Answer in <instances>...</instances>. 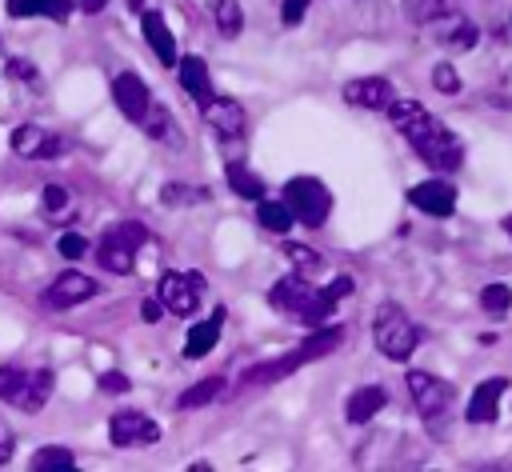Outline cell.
Returning a JSON list of instances; mask_svg holds the SVG:
<instances>
[{"label": "cell", "instance_id": "cell-8", "mask_svg": "<svg viewBox=\"0 0 512 472\" xmlns=\"http://www.w3.org/2000/svg\"><path fill=\"white\" fill-rule=\"evenodd\" d=\"M156 296H160L164 312H172V316H192V312L200 308V296H204V276H200V272H164Z\"/></svg>", "mask_w": 512, "mask_h": 472}, {"label": "cell", "instance_id": "cell-14", "mask_svg": "<svg viewBox=\"0 0 512 472\" xmlns=\"http://www.w3.org/2000/svg\"><path fill=\"white\" fill-rule=\"evenodd\" d=\"M344 100L356 104V108H368V112H388L396 92H392V84L384 76H356V80L344 84Z\"/></svg>", "mask_w": 512, "mask_h": 472}, {"label": "cell", "instance_id": "cell-11", "mask_svg": "<svg viewBox=\"0 0 512 472\" xmlns=\"http://www.w3.org/2000/svg\"><path fill=\"white\" fill-rule=\"evenodd\" d=\"M200 112H204V124H208V132H212L216 140H224V144L244 140V132H248V112H244L240 100H232V96H212Z\"/></svg>", "mask_w": 512, "mask_h": 472}, {"label": "cell", "instance_id": "cell-1", "mask_svg": "<svg viewBox=\"0 0 512 472\" xmlns=\"http://www.w3.org/2000/svg\"><path fill=\"white\" fill-rule=\"evenodd\" d=\"M388 120L392 128L416 148V156L432 168V172H456L464 164V144L460 136L440 120L432 116L424 104L416 100H392L388 104Z\"/></svg>", "mask_w": 512, "mask_h": 472}, {"label": "cell", "instance_id": "cell-39", "mask_svg": "<svg viewBox=\"0 0 512 472\" xmlns=\"http://www.w3.org/2000/svg\"><path fill=\"white\" fill-rule=\"evenodd\" d=\"M100 388L104 392H128V376L124 372H104L100 376Z\"/></svg>", "mask_w": 512, "mask_h": 472}, {"label": "cell", "instance_id": "cell-37", "mask_svg": "<svg viewBox=\"0 0 512 472\" xmlns=\"http://www.w3.org/2000/svg\"><path fill=\"white\" fill-rule=\"evenodd\" d=\"M68 208V188L64 184H44V212H64Z\"/></svg>", "mask_w": 512, "mask_h": 472}, {"label": "cell", "instance_id": "cell-24", "mask_svg": "<svg viewBox=\"0 0 512 472\" xmlns=\"http://www.w3.org/2000/svg\"><path fill=\"white\" fill-rule=\"evenodd\" d=\"M8 16H48V20H68L72 0H8Z\"/></svg>", "mask_w": 512, "mask_h": 472}, {"label": "cell", "instance_id": "cell-26", "mask_svg": "<svg viewBox=\"0 0 512 472\" xmlns=\"http://www.w3.org/2000/svg\"><path fill=\"white\" fill-rule=\"evenodd\" d=\"M256 220H260L268 232H280V236L296 224V216H292V208H288L284 200H256Z\"/></svg>", "mask_w": 512, "mask_h": 472}, {"label": "cell", "instance_id": "cell-25", "mask_svg": "<svg viewBox=\"0 0 512 472\" xmlns=\"http://www.w3.org/2000/svg\"><path fill=\"white\" fill-rule=\"evenodd\" d=\"M220 392H224V376H204V380H196L192 388H184V392L176 396V408H204V404H212Z\"/></svg>", "mask_w": 512, "mask_h": 472}, {"label": "cell", "instance_id": "cell-18", "mask_svg": "<svg viewBox=\"0 0 512 472\" xmlns=\"http://www.w3.org/2000/svg\"><path fill=\"white\" fill-rule=\"evenodd\" d=\"M96 292H100V284L92 276H84V272H60L52 280V288H48V304L52 308H76V304L92 300Z\"/></svg>", "mask_w": 512, "mask_h": 472}, {"label": "cell", "instance_id": "cell-33", "mask_svg": "<svg viewBox=\"0 0 512 472\" xmlns=\"http://www.w3.org/2000/svg\"><path fill=\"white\" fill-rule=\"evenodd\" d=\"M56 252H60L64 260H80V256H92V244H88L80 232H64V236L56 240Z\"/></svg>", "mask_w": 512, "mask_h": 472}, {"label": "cell", "instance_id": "cell-12", "mask_svg": "<svg viewBox=\"0 0 512 472\" xmlns=\"http://www.w3.org/2000/svg\"><path fill=\"white\" fill-rule=\"evenodd\" d=\"M12 152L24 160H56L64 152V140L40 124H16L12 128Z\"/></svg>", "mask_w": 512, "mask_h": 472}, {"label": "cell", "instance_id": "cell-43", "mask_svg": "<svg viewBox=\"0 0 512 472\" xmlns=\"http://www.w3.org/2000/svg\"><path fill=\"white\" fill-rule=\"evenodd\" d=\"M128 8H132V12H144V0H128Z\"/></svg>", "mask_w": 512, "mask_h": 472}, {"label": "cell", "instance_id": "cell-7", "mask_svg": "<svg viewBox=\"0 0 512 472\" xmlns=\"http://www.w3.org/2000/svg\"><path fill=\"white\" fill-rule=\"evenodd\" d=\"M420 28H424L428 40L440 44L444 52H468V48H476V40H480L476 20H468L464 12H456V4L432 12L428 20H420Z\"/></svg>", "mask_w": 512, "mask_h": 472}, {"label": "cell", "instance_id": "cell-30", "mask_svg": "<svg viewBox=\"0 0 512 472\" xmlns=\"http://www.w3.org/2000/svg\"><path fill=\"white\" fill-rule=\"evenodd\" d=\"M72 464H76V456H72L64 444H48V448L32 452V468H36V472H48V468H72Z\"/></svg>", "mask_w": 512, "mask_h": 472}, {"label": "cell", "instance_id": "cell-13", "mask_svg": "<svg viewBox=\"0 0 512 472\" xmlns=\"http://www.w3.org/2000/svg\"><path fill=\"white\" fill-rule=\"evenodd\" d=\"M112 100H116V108H120L132 124H144V116H148V108H152V92H148V84H144L136 72H120V76L112 80Z\"/></svg>", "mask_w": 512, "mask_h": 472}, {"label": "cell", "instance_id": "cell-9", "mask_svg": "<svg viewBox=\"0 0 512 472\" xmlns=\"http://www.w3.org/2000/svg\"><path fill=\"white\" fill-rule=\"evenodd\" d=\"M408 392H412V400H416V412H420L428 424L444 420L448 408H452V396H456L452 384L440 380V376H432V372H408Z\"/></svg>", "mask_w": 512, "mask_h": 472}, {"label": "cell", "instance_id": "cell-44", "mask_svg": "<svg viewBox=\"0 0 512 472\" xmlns=\"http://www.w3.org/2000/svg\"><path fill=\"white\" fill-rule=\"evenodd\" d=\"M504 232H508V236H512V216H504Z\"/></svg>", "mask_w": 512, "mask_h": 472}, {"label": "cell", "instance_id": "cell-42", "mask_svg": "<svg viewBox=\"0 0 512 472\" xmlns=\"http://www.w3.org/2000/svg\"><path fill=\"white\" fill-rule=\"evenodd\" d=\"M108 0H72V8H80V12H100Z\"/></svg>", "mask_w": 512, "mask_h": 472}, {"label": "cell", "instance_id": "cell-32", "mask_svg": "<svg viewBox=\"0 0 512 472\" xmlns=\"http://www.w3.org/2000/svg\"><path fill=\"white\" fill-rule=\"evenodd\" d=\"M160 200L164 204H200V200H208V192L204 188H192V184H164L160 188Z\"/></svg>", "mask_w": 512, "mask_h": 472}, {"label": "cell", "instance_id": "cell-35", "mask_svg": "<svg viewBox=\"0 0 512 472\" xmlns=\"http://www.w3.org/2000/svg\"><path fill=\"white\" fill-rule=\"evenodd\" d=\"M20 380H24V368H16V364H0V400H12V392H16Z\"/></svg>", "mask_w": 512, "mask_h": 472}, {"label": "cell", "instance_id": "cell-3", "mask_svg": "<svg viewBox=\"0 0 512 472\" xmlns=\"http://www.w3.org/2000/svg\"><path fill=\"white\" fill-rule=\"evenodd\" d=\"M340 344H344V328H340V324H320V328H312V336H308L304 344H296L292 352H284V356H276V360H268V364L248 368V372H244V384H248V388H252V384H276V380L292 376L296 368H304V364H312V360L336 352Z\"/></svg>", "mask_w": 512, "mask_h": 472}, {"label": "cell", "instance_id": "cell-22", "mask_svg": "<svg viewBox=\"0 0 512 472\" xmlns=\"http://www.w3.org/2000/svg\"><path fill=\"white\" fill-rule=\"evenodd\" d=\"M384 404H388V392L380 384H364L344 400V416L348 424H368L376 412H384Z\"/></svg>", "mask_w": 512, "mask_h": 472}, {"label": "cell", "instance_id": "cell-2", "mask_svg": "<svg viewBox=\"0 0 512 472\" xmlns=\"http://www.w3.org/2000/svg\"><path fill=\"white\" fill-rule=\"evenodd\" d=\"M352 288H356L352 276H336L328 288H312L308 276L296 272V276H284V280L272 284L268 304H272L276 312H284V316L304 320L308 328H320V324H328V316L336 312V300H344Z\"/></svg>", "mask_w": 512, "mask_h": 472}, {"label": "cell", "instance_id": "cell-36", "mask_svg": "<svg viewBox=\"0 0 512 472\" xmlns=\"http://www.w3.org/2000/svg\"><path fill=\"white\" fill-rule=\"evenodd\" d=\"M308 4H312V0H280V20H284V28H296V24L304 20Z\"/></svg>", "mask_w": 512, "mask_h": 472}, {"label": "cell", "instance_id": "cell-15", "mask_svg": "<svg viewBox=\"0 0 512 472\" xmlns=\"http://www.w3.org/2000/svg\"><path fill=\"white\" fill-rule=\"evenodd\" d=\"M412 208L428 212V216H452L456 212V188L448 180H420L408 188Z\"/></svg>", "mask_w": 512, "mask_h": 472}, {"label": "cell", "instance_id": "cell-20", "mask_svg": "<svg viewBox=\"0 0 512 472\" xmlns=\"http://www.w3.org/2000/svg\"><path fill=\"white\" fill-rule=\"evenodd\" d=\"M176 76H180V88H184L200 108L212 100V76H208L204 56H180V60H176Z\"/></svg>", "mask_w": 512, "mask_h": 472}, {"label": "cell", "instance_id": "cell-38", "mask_svg": "<svg viewBox=\"0 0 512 472\" xmlns=\"http://www.w3.org/2000/svg\"><path fill=\"white\" fill-rule=\"evenodd\" d=\"M8 76L24 80V84H40V72H36L28 60H20V56H12V60H8Z\"/></svg>", "mask_w": 512, "mask_h": 472}, {"label": "cell", "instance_id": "cell-45", "mask_svg": "<svg viewBox=\"0 0 512 472\" xmlns=\"http://www.w3.org/2000/svg\"><path fill=\"white\" fill-rule=\"evenodd\" d=\"M452 4H456V0H452Z\"/></svg>", "mask_w": 512, "mask_h": 472}, {"label": "cell", "instance_id": "cell-5", "mask_svg": "<svg viewBox=\"0 0 512 472\" xmlns=\"http://www.w3.org/2000/svg\"><path fill=\"white\" fill-rule=\"evenodd\" d=\"M148 240V228L140 224V220H120V224H112L100 240H96V264L100 268H108V272H116V276H128L132 268H136V248Z\"/></svg>", "mask_w": 512, "mask_h": 472}, {"label": "cell", "instance_id": "cell-16", "mask_svg": "<svg viewBox=\"0 0 512 472\" xmlns=\"http://www.w3.org/2000/svg\"><path fill=\"white\" fill-rule=\"evenodd\" d=\"M52 368H24V380L16 384V392H12V400L8 404H16L20 412H40L44 404H48V396H52Z\"/></svg>", "mask_w": 512, "mask_h": 472}, {"label": "cell", "instance_id": "cell-23", "mask_svg": "<svg viewBox=\"0 0 512 472\" xmlns=\"http://www.w3.org/2000/svg\"><path fill=\"white\" fill-rule=\"evenodd\" d=\"M224 180H228V188H232L236 196H244V200H264V180H260L244 160H228V164H224Z\"/></svg>", "mask_w": 512, "mask_h": 472}, {"label": "cell", "instance_id": "cell-17", "mask_svg": "<svg viewBox=\"0 0 512 472\" xmlns=\"http://www.w3.org/2000/svg\"><path fill=\"white\" fill-rule=\"evenodd\" d=\"M504 392H508V376H488V380H480V384L472 388L468 408H464L468 424H492L496 412H500V396H504Z\"/></svg>", "mask_w": 512, "mask_h": 472}, {"label": "cell", "instance_id": "cell-28", "mask_svg": "<svg viewBox=\"0 0 512 472\" xmlns=\"http://www.w3.org/2000/svg\"><path fill=\"white\" fill-rule=\"evenodd\" d=\"M212 16H216V28L224 40H236L240 28H244V12L236 0H212Z\"/></svg>", "mask_w": 512, "mask_h": 472}, {"label": "cell", "instance_id": "cell-27", "mask_svg": "<svg viewBox=\"0 0 512 472\" xmlns=\"http://www.w3.org/2000/svg\"><path fill=\"white\" fill-rule=\"evenodd\" d=\"M140 128H144L148 136H156V140H168V144L180 140V132H176V124H172V112H168L164 104H156V100H152V108H148V116H144Z\"/></svg>", "mask_w": 512, "mask_h": 472}, {"label": "cell", "instance_id": "cell-10", "mask_svg": "<svg viewBox=\"0 0 512 472\" xmlns=\"http://www.w3.org/2000/svg\"><path fill=\"white\" fill-rule=\"evenodd\" d=\"M108 440L116 448H148L160 440V424L140 408H120L108 420Z\"/></svg>", "mask_w": 512, "mask_h": 472}, {"label": "cell", "instance_id": "cell-31", "mask_svg": "<svg viewBox=\"0 0 512 472\" xmlns=\"http://www.w3.org/2000/svg\"><path fill=\"white\" fill-rule=\"evenodd\" d=\"M480 308H484L488 316H504V312L512 308V288H508V284H488V288L480 292Z\"/></svg>", "mask_w": 512, "mask_h": 472}, {"label": "cell", "instance_id": "cell-21", "mask_svg": "<svg viewBox=\"0 0 512 472\" xmlns=\"http://www.w3.org/2000/svg\"><path fill=\"white\" fill-rule=\"evenodd\" d=\"M220 328H224V308H216L208 320H196V324L188 328V336H184V356H188V360L208 356V352L216 348V340H220Z\"/></svg>", "mask_w": 512, "mask_h": 472}, {"label": "cell", "instance_id": "cell-6", "mask_svg": "<svg viewBox=\"0 0 512 472\" xmlns=\"http://www.w3.org/2000/svg\"><path fill=\"white\" fill-rule=\"evenodd\" d=\"M284 204L292 208L296 224L320 228V224L328 220V212H332V192H328L324 180H316V176H292V180L284 184Z\"/></svg>", "mask_w": 512, "mask_h": 472}, {"label": "cell", "instance_id": "cell-34", "mask_svg": "<svg viewBox=\"0 0 512 472\" xmlns=\"http://www.w3.org/2000/svg\"><path fill=\"white\" fill-rule=\"evenodd\" d=\"M432 84H436L444 96H456V92H460V76H456V68H452L448 60H440V64L432 68Z\"/></svg>", "mask_w": 512, "mask_h": 472}, {"label": "cell", "instance_id": "cell-19", "mask_svg": "<svg viewBox=\"0 0 512 472\" xmlns=\"http://www.w3.org/2000/svg\"><path fill=\"white\" fill-rule=\"evenodd\" d=\"M140 32H144L152 56H156L164 68H172V64L180 60V56H176V40H172V32H168V24H164L160 12H140Z\"/></svg>", "mask_w": 512, "mask_h": 472}, {"label": "cell", "instance_id": "cell-29", "mask_svg": "<svg viewBox=\"0 0 512 472\" xmlns=\"http://www.w3.org/2000/svg\"><path fill=\"white\" fill-rule=\"evenodd\" d=\"M284 256H288V264H292L300 276H312V272H320V268H324L320 252H312L308 244H296V240H288V244H284Z\"/></svg>", "mask_w": 512, "mask_h": 472}, {"label": "cell", "instance_id": "cell-41", "mask_svg": "<svg viewBox=\"0 0 512 472\" xmlns=\"http://www.w3.org/2000/svg\"><path fill=\"white\" fill-rule=\"evenodd\" d=\"M12 448H16V444H12V428L0 420V464H8V460H12Z\"/></svg>", "mask_w": 512, "mask_h": 472}, {"label": "cell", "instance_id": "cell-4", "mask_svg": "<svg viewBox=\"0 0 512 472\" xmlns=\"http://www.w3.org/2000/svg\"><path fill=\"white\" fill-rule=\"evenodd\" d=\"M372 340H376L380 356L404 364V360L416 352V344H420V328L412 324V316H408L400 304L388 300V304H380L376 316H372Z\"/></svg>", "mask_w": 512, "mask_h": 472}, {"label": "cell", "instance_id": "cell-40", "mask_svg": "<svg viewBox=\"0 0 512 472\" xmlns=\"http://www.w3.org/2000/svg\"><path fill=\"white\" fill-rule=\"evenodd\" d=\"M160 312H164V304H160V296H148V300L140 304V316H144L148 324H156V320H160Z\"/></svg>", "mask_w": 512, "mask_h": 472}]
</instances>
